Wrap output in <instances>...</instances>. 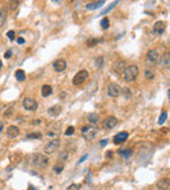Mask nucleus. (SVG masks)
Segmentation results:
<instances>
[{"label":"nucleus","mask_w":170,"mask_h":190,"mask_svg":"<svg viewBox=\"0 0 170 190\" xmlns=\"http://www.w3.org/2000/svg\"><path fill=\"white\" fill-rule=\"evenodd\" d=\"M7 4L10 10H15L20 4V0H7Z\"/></svg>","instance_id":"obj_24"},{"label":"nucleus","mask_w":170,"mask_h":190,"mask_svg":"<svg viewBox=\"0 0 170 190\" xmlns=\"http://www.w3.org/2000/svg\"><path fill=\"white\" fill-rule=\"evenodd\" d=\"M97 133H98V129H97L96 126H93V125H85V126H83V129H81V134H83V137L85 138V139L88 141H92L96 138Z\"/></svg>","instance_id":"obj_2"},{"label":"nucleus","mask_w":170,"mask_h":190,"mask_svg":"<svg viewBox=\"0 0 170 190\" xmlns=\"http://www.w3.org/2000/svg\"><path fill=\"white\" fill-rule=\"evenodd\" d=\"M26 138H28V139H41V138H42V134H41L39 132L29 133V134L26 135Z\"/></svg>","instance_id":"obj_26"},{"label":"nucleus","mask_w":170,"mask_h":190,"mask_svg":"<svg viewBox=\"0 0 170 190\" xmlns=\"http://www.w3.org/2000/svg\"><path fill=\"white\" fill-rule=\"evenodd\" d=\"M118 124V119L115 116H109L107 119H105L102 121V128L105 130H111L112 128H115Z\"/></svg>","instance_id":"obj_6"},{"label":"nucleus","mask_w":170,"mask_h":190,"mask_svg":"<svg viewBox=\"0 0 170 190\" xmlns=\"http://www.w3.org/2000/svg\"><path fill=\"white\" fill-rule=\"evenodd\" d=\"M17 43L18 44H24L25 43V39H24L22 36H20V38H17Z\"/></svg>","instance_id":"obj_39"},{"label":"nucleus","mask_w":170,"mask_h":190,"mask_svg":"<svg viewBox=\"0 0 170 190\" xmlns=\"http://www.w3.org/2000/svg\"><path fill=\"white\" fill-rule=\"evenodd\" d=\"M18 134H20V129H18V126H16V125H10V126H8L7 135L9 138H16V137H18Z\"/></svg>","instance_id":"obj_16"},{"label":"nucleus","mask_w":170,"mask_h":190,"mask_svg":"<svg viewBox=\"0 0 170 190\" xmlns=\"http://www.w3.org/2000/svg\"><path fill=\"white\" fill-rule=\"evenodd\" d=\"M99 26H101V29H103V30H106V29H109V26H110V20L107 17H105V18H102L101 20V22H99Z\"/></svg>","instance_id":"obj_25"},{"label":"nucleus","mask_w":170,"mask_h":190,"mask_svg":"<svg viewBox=\"0 0 170 190\" xmlns=\"http://www.w3.org/2000/svg\"><path fill=\"white\" fill-rule=\"evenodd\" d=\"M41 94L43 98H47V96H50L52 94V87L50 85H43L41 88Z\"/></svg>","instance_id":"obj_21"},{"label":"nucleus","mask_w":170,"mask_h":190,"mask_svg":"<svg viewBox=\"0 0 170 190\" xmlns=\"http://www.w3.org/2000/svg\"><path fill=\"white\" fill-rule=\"evenodd\" d=\"M47 113L50 115L51 117H56L62 113V106L59 104H55V106H51L49 109H47Z\"/></svg>","instance_id":"obj_15"},{"label":"nucleus","mask_w":170,"mask_h":190,"mask_svg":"<svg viewBox=\"0 0 170 190\" xmlns=\"http://www.w3.org/2000/svg\"><path fill=\"white\" fill-rule=\"evenodd\" d=\"M86 158H88V155H84V156H83V158H81V159H80V163H81V161H84V160H85V159H86Z\"/></svg>","instance_id":"obj_42"},{"label":"nucleus","mask_w":170,"mask_h":190,"mask_svg":"<svg viewBox=\"0 0 170 190\" xmlns=\"http://www.w3.org/2000/svg\"><path fill=\"white\" fill-rule=\"evenodd\" d=\"M7 36L10 39V40H13V39L16 38V33H15V31H13V30H9V31H8V33H7Z\"/></svg>","instance_id":"obj_35"},{"label":"nucleus","mask_w":170,"mask_h":190,"mask_svg":"<svg viewBox=\"0 0 170 190\" xmlns=\"http://www.w3.org/2000/svg\"><path fill=\"white\" fill-rule=\"evenodd\" d=\"M157 187L160 190H170V180L169 178H161L157 182Z\"/></svg>","instance_id":"obj_18"},{"label":"nucleus","mask_w":170,"mask_h":190,"mask_svg":"<svg viewBox=\"0 0 170 190\" xmlns=\"http://www.w3.org/2000/svg\"><path fill=\"white\" fill-rule=\"evenodd\" d=\"M13 111H15V109H13V107H9V108L5 111V117H10V116H12Z\"/></svg>","instance_id":"obj_37"},{"label":"nucleus","mask_w":170,"mask_h":190,"mask_svg":"<svg viewBox=\"0 0 170 190\" xmlns=\"http://www.w3.org/2000/svg\"><path fill=\"white\" fill-rule=\"evenodd\" d=\"M160 67L169 68L170 67V52H164L160 57Z\"/></svg>","instance_id":"obj_12"},{"label":"nucleus","mask_w":170,"mask_h":190,"mask_svg":"<svg viewBox=\"0 0 170 190\" xmlns=\"http://www.w3.org/2000/svg\"><path fill=\"white\" fill-rule=\"evenodd\" d=\"M73 133H75V128H73V126H68L67 130H65V135H68V137H69V135H72Z\"/></svg>","instance_id":"obj_34"},{"label":"nucleus","mask_w":170,"mask_h":190,"mask_svg":"<svg viewBox=\"0 0 170 190\" xmlns=\"http://www.w3.org/2000/svg\"><path fill=\"white\" fill-rule=\"evenodd\" d=\"M122 91H123V94H124V96H126V98H131V90H130V88L124 87Z\"/></svg>","instance_id":"obj_36"},{"label":"nucleus","mask_w":170,"mask_h":190,"mask_svg":"<svg viewBox=\"0 0 170 190\" xmlns=\"http://www.w3.org/2000/svg\"><path fill=\"white\" fill-rule=\"evenodd\" d=\"M111 156H112V151H107V152H106V158L111 159Z\"/></svg>","instance_id":"obj_40"},{"label":"nucleus","mask_w":170,"mask_h":190,"mask_svg":"<svg viewBox=\"0 0 170 190\" xmlns=\"http://www.w3.org/2000/svg\"><path fill=\"white\" fill-rule=\"evenodd\" d=\"M59 147H60V141L58 139V138H54V139H51L46 145V147H44V152L46 154H54Z\"/></svg>","instance_id":"obj_5"},{"label":"nucleus","mask_w":170,"mask_h":190,"mask_svg":"<svg viewBox=\"0 0 170 190\" xmlns=\"http://www.w3.org/2000/svg\"><path fill=\"white\" fill-rule=\"evenodd\" d=\"M127 138H128V133L127 132H120L114 137V143L115 145H122L123 142L127 141Z\"/></svg>","instance_id":"obj_14"},{"label":"nucleus","mask_w":170,"mask_h":190,"mask_svg":"<svg viewBox=\"0 0 170 190\" xmlns=\"http://www.w3.org/2000/svg\"><path fill=\"white\" fill-rule=\"evenodd\" d=\"M158 60H160V52L157 49H149L146 52V61L149 64H156Z\"/></svg>","instance_id":"obj_9"},{"label":"nucleus","mask_w":170,"mask_h":190,"mask_svg":"<svg viewBox=\"0 0 170 190\" xmlns=\"http://www.w3.org/2000/svg\"><path fill=\"white\" fill-rule=\"evenodd\" d=\"M120 1H122V0H115V1H112L111 3V4H110L109 5V7H107L106 8V9H103V10H102V12H101V14H106V13H109L110 12V10H111V9H114V8L115 7H117V5L118 4H119V3Z\"/></svg>","instance_id":"obj_23"},{"label":"nucleus","mask_w":170,"mask_h":190,"mask_svg":"<svg viewBox=\"0 0 170 190\" xmlns=\"http://www.w3.org/2000/svg\"><path fill=\"white\" fill-rule=\"evenodd\" d=\"M52 171H54V173L59 174L60 172L63 171V164H58V165H54V168H52Z\"/></svg>","instance_id":"obj_32"},{"label":"nucleus","mask_w":170,"mask_h":190,"mask_svg":"<svg viewBox=\"0 0 170 190\" xmlns=\"http://www.w3.org/2000/svg\"><path fill=\"white\" fill-rule=\"evenodd\" d=\"M22 107L26 111H35V109L38 108V103H37V100L33 98H25L22 102Z\"/></svg>","instance_id":"obj_7"},{"label":"nucleus","mask_w":170,"mask_h":190,"mask_svg":"<svg viewBox=\"0 0 170 190\" xmlns=\"http://www.w3.org/2000/svg\"><path fill=\"white\" fill-rule=\"evenodd\" d=\"M12 56V51H10V49H8L7 52H5V55H4V57L5 59H9V57Z\"/></svg>","instance_id":"obj_38"},{"label":"nucleus","mask_w":170,"mask_h":190,"mask_svg":"<svg viewBox=\"0 0 170 190\" xmlns=\"http://www.w3.org/2000/svg\"><path fill=\"white\" fill-rule=\"evenodd\" d=\"M122 93V88L117 85V83H110L109 87H107V95L110 98H118Z\"/></svg>","instance_id":"obj_8"},{"label":"nucleus","mask_w":170,"mask_h":190,"mask_svg":"<svg viewBox=\"0 0 170 190\" xmlns=\"http://www.w3.org/2000/svg\"><path fill=\"white\" fill-rule=\"evenodd\" d=\"M33 164L35 168L38 169H43L47 167V164H49V159L46 158V156L43 155V154H34L33 156Z\"/></svg>","instance_id":"obj_3"},{"label":"nucleus","mask_w":170,"mask_h":190,"mask_svg":"<svg viewBox=\"0 0 170 190\" xmlns=\"http://www.w3.org/2000/svg\"><path fill=\"white\" fill-rule=\"evenodd\" d=\"M52 67H54L55 72H63V70H65V68H67V61L63 59H59L52 64Z\"/></svg>","instance_id":"obj_13"},{"label":"nucleus","mask_w":170,"mask_h":190,"mask_svg":"<svg viewBox=\"0 0 170 190\" xmlns=\"http://www.w3.org/2000/svg\"><path fill=\"white\" fill-rule=\"evenodd\" d=\"M88 78H89V72L86 69H81L80 72L76 73V75L72 78V83L75 86H80V85H83Z\"/></svg>","instance_id":"obj_4"},{"label":"nucleus","mask_w":170,"mask_h":190,"mask_svg":"<svg viewBox=\"0 0 170 190\" xmlns=\"http://www.w3.org/2000/svg\"><path fill=\"white\" fill-rule=\"evenodd\" d=\"M106 143H107V141L105 139V141H102V142H101V145H102V146H105V145H106Z\"/></svg>","instance_id":"obj_44"},{"label":"nucleus","mask_w":170,"mask_h":190,"mask_svg":"<svg viewBox=\"0 0 170 190\" xmlns=\"http://www.w3.org/2000/svg\"><path fill=\"white\" fill-rule=\"evenodd\" d=\"M167 98H169V100H170V88L167 90Z\"/></svg>","instance_id":"obj_46"},{"label":"nucleus","mask_w":170,"mask_h":190,"mask_svg":"<svg viewBox=\"0 0 170 190\" xmlns=\"http://www.w3.org/2000/svg\"><path fill=\"white\" fill-rule=\"evenodd\" d=\"M15 77H16V80H17V81L22 82V81H25L26 74H25V72H24L22 69H17V70L15 72Z\"/></svg>","instance_id":"obj_22"},{"label":"nucleus","mask_w":170,"mask_h":190,"mask_svg":"<svg viewBox=\"0 0 170 190\" xmlns=\"http://www.w3.org/2000/svg\"><path fill=\"white\" fill-rule=\"evenodd\" d=\"M88 120L92 122V124H97V122L99 121V117H98V115H96V113H89Z\"/></svg>","instance_id":"obj_27"},{"label":"nucleus","mask_w":170,"mask_h":190,"mask_svg":"<svg viewBox=\"0 0 170 190\" xmlns=\"http://www.w3.org/2000/svg\"><path fill=\"white\" fill-rule=\"evenodd\" d=\"M65 96H67V94H65V93H60V98H62V99H64Z\"/></svg>","instance_id":"obj_41"},{"label":"nucleus","mask_w":170,"mask_h":190,"mask_svg":"<svg viewBox=\"0 0 170 190\" xmlns=\"http://www.w3.org/2000/svg\"><path fill=\"white\" fill-rule=\"evenodd\" d=\"M99 40H101V39H89V40L86 42V46L93 47V46H96V44H98Z\"/></svg>","instance_id":"obj_30"},{"label":"nucleus","mask_w":170,"mask_h":190,"mask_svg":"<svg viewBox=\"0 0 170 190\" xmlns=\"http://www.w3.org/2000/svg\"><path fill=\"white\" fill-rule=\"evenodd\" d=\"M165 30H166V22H165V21H157V22L153 25V33L154 34L161 35V34L165 33Z\"/></svg>","instance_id":"obj_10"},{"label":"nucleus","mask_w":170,"mask_h":190,"mask_svg":"<svg viewBox=\"0 0 170 190\" xmlns=\"http://www.w3.org/2000/svg\"><path fill=\"white\" fill-rule=\"evenodd\" d=\"M144 75H145L146 80H152V78H154V72H153V70L146 69L145 73H144Z\"/></svg>","instance_id":"obj_29"},{"label":"nucleus","mask_w":170,"mask_h":190,"mask_svg":"<svg viewBox=\"0 0 170 190\" xmlns=\"http://www.w3.org/2000/svg\"><path fill=\"white\" fill-rule=\"evenodd\" d=\"M3 126H4V124H3V122L0 121V132H1V130H3Z\"/></svg>","instance_id":"obj_43"},{"label":"nucleus","mask_w":170,"mask_h":190,"mask_svg":"<svg viewBox=\"0 0 170 190\" xmlns=\"http://www.w3.org/2000/svg\"><path fill=\"white\" fill-rule=\"evenodd\" d=\"M126 69V61H123V60H119V61H117L114 64V67H112V70H114L115 74H123V72H124Z\"/></svg>","instance_id":"obj_11"},{"label":"nucleus","mask_w":170,"mask_h":190,"mask_svg":"<svg viewBox=\"0 0 170 190\" xmlns=\"http://www.w3.org/2000/svg\"><path fill=\"white\" fill-rule=\"evenodd\" d=\"M54 1H59V0H54Z\"/></svg>","instance_id":"obj_48"},{"label":"nucleus","mask_w":170,"mask_h":190,"mask_svg":"<svg viewBox=\"0 0 170 190\" xmlns=\"http://www.w3.org/2000/svg\"><path fill=\"white\" fill-rule=\"evenodd\" d=\"M80 187H81L80 184H72L67 187V190H80Z\"/></svg>","instance_id":"obj_33"},{"label":"nucleus","mask_w":170,"mask_h":190,"mask_svg":"<svg viewBox=\"0 0 170 190\" xmlns=\"http://www.w3.org/2000/svg\"><path fill=\"white\" fill-rule=\"evenodd\" d=\"M7 18H8V10H7V8H1V9H0V27H3V26L5 25V22H7Z\"/></svg>","instance_id":"obj_20"},{"label":"nucleus","mask_w":170,"mask_h":190,"mask_svg":"<svg viewBox=\"0 0 170 190\" xmlns=\"http://www.w3.org/2000/svg\"><path fill=\"white\" fill-rule=\"evenodd\" d=\"M103 64H105V59L102 56H99V57H97L96 59V68H102L103 67Z\"/></svg>","instance_id":"obj_28"},{"label":"nucleus","mask_w":170,"mask_h":190,"mask_svg":"<svg viewBox=\"0 0 170 190\" xmlns=\"http://www.w3.org/2000/svg\"><path fill=\"white\" fill-rule=\"evenodd\" d=\"M166 116H167V115H166V112L164 111V112H162V113H161V116H160V119H158V125H162L165 121H166Z\"/></svg>","instance_id":"obj_31"},{"label":"nucleus","mask_w":170,"mask_h":190,"mask_svg":"<svg viewBox=\"0 0 170 190\" xmlns=\"http://www.w3.org/2000/svg\"><path fill=\"white\" fill-rule=\"evenodd\" d=\"M37 124H39V120H35V121H33V125H37Z\"/></svg>","instance_id":"obj_45"},{"label":"nucleus","mask_w":170,"mask_h":190,"mask_svg":"<svg viewBox=\"0 0 170 190\" xmlns=\"http://www.w3.org/2000/svg\"><path fill=\"white\" fill-rule=\"evenodd\" d=\"M103 4H105V0H94V1H92V3H88L85 8L88 10H93V9H98V8H101Z\"/></svg>","instance_id":"obj_17"},{"label":"nucleus","mask_w":170,"mask_h":190,"mask_svg":"<svg viewBox=\"0 0 170 190\" xmlns=\"http://www.w3.org/2000/svg\"><path fill=\"white\" fill-rule=\"evenodd\" d=\"M118 154H119L120 156H122L123 159H126V160H128V159L132 156V154H133V151L131 150V148H122V150H119L118 151Z\"/></svg>","instance_id":"obj_19"},{"label":"nucleus","mask_w":170,"mask_h":190,"mask_svg":"<svg viewBox=\"0 0 170 190\" xmlns=\"http://www.w3.org/2000/svg\"><path fill=\"white\" fill-rule=\"evenodd\" d=\"M1 68H3V61L0 60V70H1Z\"/></svg>","instance_id":"obj_47"},{"label":"nucleus","mask_w":170,"mask_h":190,"mask_svg":"<svg viewBox=\"0 0 170 190\" xmlns=\"http://www.w3.org/2000/svg\"><path fill=\"white\" fill-rule=\"evenodd\" d=\"M139 75V67L135 64H131L128 67H126L124 72H123V80L126 82H132L137 78Z\"/></svg>","instance_id":"obj_1"}]
</instances>
